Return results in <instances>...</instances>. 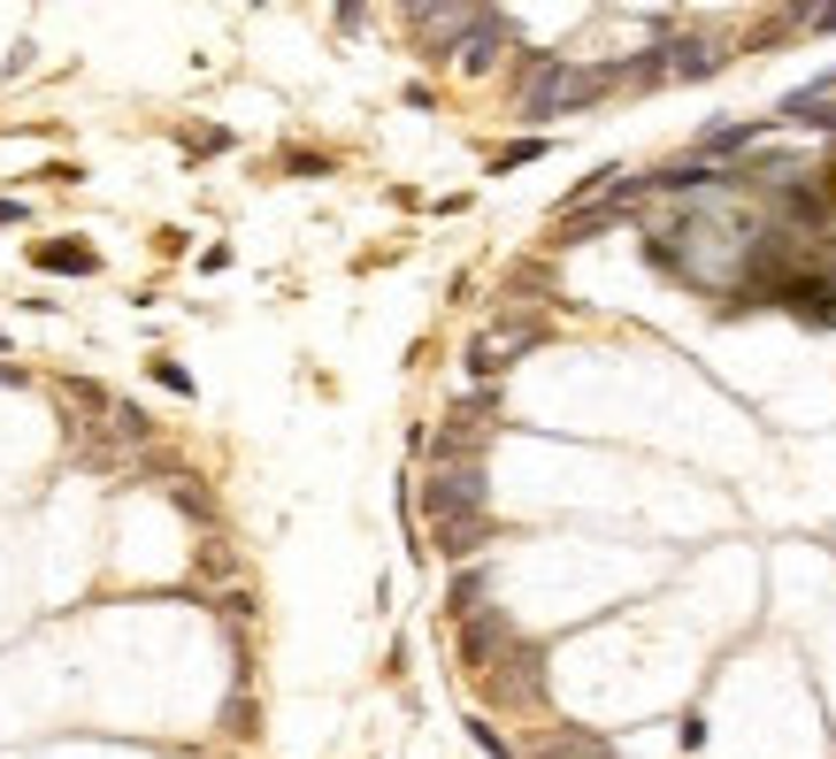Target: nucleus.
Returning a JSON list of instances; mask_svg holds the SVG:
<instances>
[{
	"instance_id": "nucleus-4",
	"label": "nucleus",
	"mask_w": 836,
	"mask_h": 759,
	"mask_svg": "<svg viewBox=\"0 0 836 759\" xmlns=\"http://www.w3.org/2000/svg\"><path fill=\"white\" fill-rule=\"evenodd\" d=\"M775 139V116H744V124H714V131H698L690 139V161H706V169H737V153L768 147Z\"/></svg>"
},
{
	"instance_id": "nucleus-14",
	"label": "nucleus",
	"mask_w": 836,
	"mask_h": 759,
	"mask_svg": "<svg viewBox=\"0 0 836 759\" xmlns=\"http://www.w3.org/2000/svg\"><path fill=\"white\" fill-rule=\"evenodd\" d=\"M154 384H162V392H192V376H184L176 361H154Z\"/></svg>"
},
{
	"instance_id": "nucleus-10",
	"label": "nucleus",
	"mask_w": 836,
	"mask_h": 759,
	"mask_svg": "<svg viewBox=\"0 0 836 759\" xmlns=\"http://www.w3.org/2000/svg\"><path fill=\"white\" fill-rule=\"evenodd\" d=\"M469 737H476V752H484V759H514V745H506V737L492 729V721H484V714L469 721Z\"/></svg>"
},
{
	"instance_id": "nucleus-11",
	"label": "nucleus",
	"mask_w": 836,
	"mask_h": 759,
	"mask_svg": "<svg viewBox=\"0 0 836 759\" xmlns=\"http://www.w3.org/2000/svg\"><path fill=\"white\" fill-rule=\"evenodd\" d=\"M675 745H683V752H706V714H683V721H675Z\"/></svg>"
},
{
	"instance_id": "nucleus-9",
	"label": "nucleus",
	"mask_w": 836,
	"mask_h": 759,
	"mask_svg": "<svg viewBox=\"0 0 836 759\" xmlns=\"http://www.w3.org/2000/svg\"><path fill=\"white\" fill-rule=\"evenodd\" d=\"M522 161H545V139H514V147H500V153H492V177L522 169Z\"/></svg>"
},
{
	"instance_id": "nucleus-1",
	"label": "nucleus",
	"mask_w": 836,
	"mask_h": 759,
	"mask_svg": "<svg viewBox=\"0 0 836 759\" xmlns=\"http://www.w3.org/2000/svg\"><path fill=\"white\" fill-rule=\"evenodd\" d=\"M522 70H529V77H522V116H529V124L576 116V108H591L599 93H614V85H622V62H568V54H529Z\"/></svg>"
},
{
	"instance_id": "nucleus-16",
	"label": "nucleus",
	"mask_w": 836,
	"mask_h": 759,
	"mask_svg": "<svg viewBox=\"0 0 836 759\" xmlns=\"http://www.w3.org/2000/svg\"><path fill=\"white\" fill-rule=\"evenodd\" d=\"M0 384H23V368H15V361H0Z\"/></svg>"
},
{
	"instance_id": "nucleus-6",
	"label": "nucleus",
	"mask_w": 836,
	"mask_h": 759,
	"mask_svg": "<svg viewBox=\"0 0 836 759\" xmlns=\"http://www.w3.org/2000/svg\"><path fill=\"white\" fill-rule=\"evenodd\" d=\"M661 54H668V77H714V70H721V46H714L706 31L661 39Z\"/></svg>"
},
{
	"instance_id": "nucleus-8",
	"label": "nucleus",
	"mask_w": 836,
	"mask_h": 759,
	"mask_svg": "<svg viewBox=\"0 0 836 759\" xmlns=\"http://www.w3.org/2000/svg\"><path fill=\"white\" fill-rule=\"evenodd\" d=\"M31 261H39V269H62V277H100V254H93V246H77V238H69V246H62V238H46V246H31Z\"/></svg>"
},
{
	"instance_id": "nucleus-12",
	"label": "nucleus",
	"mask_w": 836,
	"mask_h": 759,
	"mask_svg": "<svg viewBox=\"0 0 836 759\" xmlns=\"http://www.w3.org/2000/svg\"><path fill=\"white\" fill-rule=\"evenodd\" d=\"M799 31H836V8H791Z\"/></svg>"
},
{
	"instance_id": "nucleus-2",
	"label": "nucleus",
	"mask_w": 836,
	"mask_h": 759,
	"mask_svg": "<svg viewBox=\"0 0 836 759\" xmlns=\"http://www.w3.org/2000/svg\"><path fill=\"white\" fill-rule=\"evenodd\" d=\"M415 506L430 514V530H461V522H492V483H484V460H461V468H430Z\"/></svg>"
},
{
	"instance_id": "nucleus-15",
	"label": "nucleus",
	"mask_w": 836,
	"mask_h": 759,
	"mask_svg": "<svg viewBox=\"0 0 836 759\" xmlns=\"http://www.w3.org/2000/svg\"><path fill=\"white\" fill-rule=\"evenodd\" d=\"M0 223H23V200H0Z\"/></svg>"
},
{
	"instance_id": "nucleus-3",
	"label": "nucleus",
	"mask_w": 836,
	"mask_h": 759,
	"mask_svg": "<svg viewBox=\"0 0 836 759\" xmlns=\"http://www.w3.org/2000/svg\"><path fill=\"white\" fill-rule=\"evenodd\" d=\"M514 652H522V629H514V621H506V613H469V621H461V667H469V675H476V683H492V675H500V660H514Z\"/></svg>"
},
{
	"instance_id": "nucleus-5",
	"label": "nucleus",
	"mask_w": 836,
	"mask_h": 759,
	"mask_svg": "<svg viewBox=\"0 0 836 759\" xmlns=\"http://www.w3.org/2000/svg\"><path fill=\"white\" fill-rule=\"evenodd\" d=\"M500 46H514V15L484 8V15H476V31L461 39V70H469V77H484V70L500 62Z\"/></svg>"
},
{
	"instance_id": "nucleus-7",
	"label": "nucleus",
	"mask_w": 836,
	"mask_h": 759,
	"mask_svg": "<svg viewBox=\"0 0 836 759\" xmlns=\"http://www.w3.org/2000/svg\"><path fill=\"white\" fill-rule=\"evenodd\" d=\"M775 124H791V131H836V100L814 93V85H799V93H783Z\"/></svg>"
},
{
	"instance_id": "nucleus-13",
	"label": "nucleus",
	"mask_w": 836,
	"mask_h": 759,
	"mask_svg": "<svg viewBox=\"0 0 836 759\" xmlns=\"http://www.w3.org/2000/svg\"><path fill=\"white\" fill-rule=\"evenodd\" d=\"M184 147H192V153H223V147H231V131H184Z\"/></svg>"
}]
</instances>
